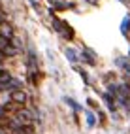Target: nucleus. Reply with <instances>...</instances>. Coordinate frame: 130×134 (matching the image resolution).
Masks as SVG:
<instances>
[{
	"label": "nucleus",
	"mask_w": 130,
	"mask_h": 134,
	"mask_svg": "<svg viewBox=\"0 0 130 134\" xmlns=\"http://www.w3.org/2000/svg\"><path fill=\"white\" fill-rule=\"evenodd\" d=\"M87 123H89V127H92V125H94V115H92V113H87Z\"/></svg>",
	"instance_id": "obj_8"
},
{
	"label": "nucleus",
	"mask_w": 130,
	"mask_h": 134,
	"mask_svg": "<svg viewBox=\"0 0 130 134\" xmlns=\"http://www.w3.org/2000/svg\"><path fill=\"white\" fill-rule=\"evenodd\" d=\"M0 36L6 38V40H11L13 38V29L8 23H2V25H0Z\"/></svg>",
	"instance_id": "obj_2"
},
{
	"label": "nucleus",
	"mask_w": 130,
	"mask_h": 134,
	"mask_svg": "<svg viewBox=\"0 0 130 134\" xmlns=\"http://www.w3.org/2000/svg\"><path fill=\"white\" fill-rule=\"evenodd\" d=\"M128 29H130V17H126V19L123 21V29L121 30H123V34H128Z\"/></svg>",
	"instance_id": "obj_6"
},
{
	"label": "nucleus",
	"mask_w": 130,
	"mask_h": 134,
	"mask_svg": "<svg viewBox=\"0 0 130 134\" xmlns=\"http://www.w3.org/2000/svg\"><path fill=\"white\" fill-rule=\"evenodd\" d=\"M2 53H4V57H13V55H15V49H13L11 46H6V47L2 49Z\"/></svg>",
	"instance_id": "obj_5"
},
{
	"label": "nucleus",
	"mask_w": 130,
	"mask_h": 134,
	"mask_svg": "<svg viewBox=\"0 0 130 134\" xmlns=\"http://www.w3.org/2000/svg\"><path fill=\"white\" fill-rule=\"evenodd\" d=\"M2 60H4V53H2V51H0V62H2Z\"/></svg>",
	"instance_id": "obj_10"
},
{
	"label": "nucleus",
	"mask_w": 130,
	"mask_h": 134,
	"mask_svg": "<svg viewBox=\"0 0 130 134\" xmlns=\"http://www.w3.org/2000/svg\"><path fill=\"white\" fill-rule=\"evenodd\" d=\"M66 55H68V59H70L72 62H75V60H77V55H75L72 49H66Z\"/></svg>",
	"instance_id": "obj_7"
},
{
	"label": "nucleus",
	"mask_w": 130,
	"mask_h": 134,
	"mask_svg": "<svg viewBox=\"0 0 130 134\" xmlns=\"http://www.w3.org/2000/svg\"><path fill=\"white\" fill-rule=\"evenodd\" d=\"M91 2H96V0H91Z\"/></svg>",
	"instance_id": "obj_11"
},
{
	"label": "nucleus",
	"mask_w": 130,
	"mask_h": 134,
	"mask_svg": "<svg viewBox=\"0 0 130 134\" xmlns=\"http://www.w3.org/2000/svg\"><path fill=\"white\" fill-rule=\"evenodd\" d=\"M17 119H19L21 123H30L32 121V113L27 108H21L19 111H17Z\"/></svg>",
	"instance_id": "obj_3"
},
{
	"label": "nucleus",
	"mask_w": 130,
	"mask_h": 134,
	"mask_svg": "<svg viewBox=\"0 0 130 134\" xmlns=\"http://www.w3.org/2000/svg\"><path fill=\"white\" fill-rule=\"evenodd\" d=\"M4 113H6V108H2V106H0V117H4Z\"/></svg>",
	"instance_id": "obj_9"
},
{
	"label": "nucleus",
	"mask_w": 130,
	"mask_h": 134,
	"mask_svg": "<svg viewBox=\"0 0 130 134\" xmlns=\"http://www.w3.org/2000/svg\"><path fill=\"white\" fill-rule=\"evenodd\" d=\"M55 29H57V32L62 34L66 40H72V38H74V30H72L66 23H62V21H55Z\"/></svg>",
	"instance_id": "obj_1"
},
{
	"label": "nucleus",
	"mask_w": 130,
	"mask_h": 134,
	"mask_svg": "<svg viewBox=\"0 0 130 134\" xmlns=\"http://www.w3.org/2000/svg\"><path fill=\"white\" fill-rule=\"evenodd\" d=\"M11 100H13V102H17V104H25V102H27V94L21 93V91H13Z\"/></svg>",
	"instance_id": "obj_4"
}]
</instances>
